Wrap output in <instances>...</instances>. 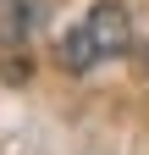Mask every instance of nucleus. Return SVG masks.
Returning <instances> with one entry per match:
<instances>
[{"mask_svg":"<svg viewBox=\"0 0 149 155\" xmlns=\"http://www.w3.org/2000/svg\"><path fill=\"white\" fill-rule=\"evenodd\" d=\"M127 50H133V17H127L122 0H94L78 28H66L55 39V61L66 72H88L110 55H127Z\"/></svg>","mask_w":149,"mask_h":155,"instance_id":"1","label":"nucleus"},{"mask_svg":"<svg viewBox=\"0 0 149 155\" xmlns=\"http://www.w3.org/2000/svg\"><path fill=\"white\" fill-rule=\"evenodd\" d=\"M144 61H149V55H144Z\"/></svg>","mask_w":149,"mask_h":155,"instance_id":"2","label":"nucleus"}]
</instances>
